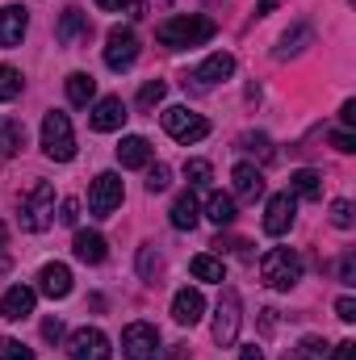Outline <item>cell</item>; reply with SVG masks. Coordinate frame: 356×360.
Here are the masks:
<instances>
[{
    "label": "cell",
    "mask_w": 356,
    "mask_h": 360,
    "mask_svg": "<svg viewBox=\"0 0 356 360\" xmlns=\"http://www.w3.org/2000/svg\"><path fill=\"white\" fill-rule=\"evenodd\" d=\"M134 59H139V34L130 25H113L105 38V63L113 72H126V68H134Z\"/></svg>",
    "instance_id": "5b68a950"
},
{
    "label": "cell",
    "mask_w": 356,
    "mask_h": 360,
    "mask_svg": "<svg viewBox=\"0 0 356 360\" xmlns=\"http://www.w3.org/2000/svg\"><path fill=\"white\" fill-rule=\"evenodd\" d=\"M55 34H59V42H63V46H84V42L92 38L89 13H84V8H63V17H59Z\"/></svg>",
    "instance_id": "8fae6325"
},
{
    "label": "cell",
    "mask_w": 356,
    "mask_h": 360,
    "mask_svg": "<svg viewBox=\"0 0 356 360\" xmlns=\"http://www.w3.org/2000/svg\"><path fill=\"white\" fill-rule=\"evenodd\" d=\"M122 352L126 360H160V331L151 323H130L122 331Z\"/></svg>",
    "instance_id": "52a82bcc"
},
{
    "label": "cell",
    "mask_w": 356,
    "mask_h": 360,
    "mask_svg": "<svg viewBox=\"0 0 356 360\" xmlns=\"http://www.w3.org/2000/svg\"><path fill=\"white\" fill-rule=\"evenodd\" d=\"M184 176H189V184H197V188H210L214 168H210L205 160H189V164H184Z\"/></svg>",
    "instance_id": "f1b7e54d"
},
{
    "label": "cell",
    "mask_w": 356,
    "mask_h": 360,
    "mask_svg": "<svg viewBox=\"0 0 356 360\" xmlns=\"http://www.w3.org/2000/svg\"><path fill=\"white\" fill-rule=\"evenodd\" d=\"M38 285H42L46 297H68L72 293V269L68 264H46L38 272Z\"/></svg>",
    "instance_id": "ffe728a7"
},
{
    "label": "cell",
    "mask_w": 356,
    "mask_h": 360,
    "mask_svg": "<svg viewBox=\"0 0 356 360\" xmlns=\"http://www.w3.org/2000/svg\"><path fill=\"white\" fill-rule=\"evenodd\" d=\"M205 218H210L214 226H231V222H235V197H227V193H210Z\"/></svg>",
    "instance_id": "cb8c5ba5"
},
{
    "label": "cell",
    "mask_w": 356,
    "mask_h": 360,
    "mask_svg": "<svg viewBox=\"0 0 356 360\" xmlns=\"http://www.w3.org/2000/svg\"><path fill=\"white\" fill-rule=\"evenodd\" d=\"M164 92H168L164 80H147V84L139 89V109H155V105L164 101Z\"/></svg>",
    "instance_id": "f546056e"
},
{
    "label": "cell",
    "mask_w": 356,
    "mask_h": 360,
    "mask_svg": "<svg viewBox=\"0 0 356 360\" xmlns=\"http://www.w3.org/2000/svg\"><path fill=\"white\" fill-rule=\"evenodd\" d=\"M25 25H30L25 8H21V4H4V8H0V46H4V51L17 46V42L25 38Z\"/></svg>",
    "instance_id": "9a60e30c"
},
{
    "label": "cell",
    "mask_w": 356,
    "mask_h": 360,
    "mask_svg": "<svg viewBox=\"0 0 356 360\" xmlns=\"http://www.w3.org/2000/svg\"><path fill=\"white\" fill-rule=\"evenodd\" d=\"M201 310H205V297L197 289H180L177 297H172V319H177L180 327H193L201 319Z\"/></svg>",
    "instance_id": "ac0fdd59"
},
{
    "label": "cell",
    "mask_w": 356,
    "mask_h": 360,
    "mask_svg": "<svg viewBox=\"0 0 356 360\" xmlns=\"http://www.w3.org/2000/svg\"><path fill=\"white\" fill-rule=\"evenodd\" d=\"M30 314H34V289H30V285H13V289L0 297V319L21 323V319H30Z\"/></svg>",
    "instance_id": "4fadbf2b"
},
{
    "label": "cell",
    "mask_w": 356,
    "mask_h": 360,
    "mask_svg": "<svg viewBox=\"0 0 356 360\" xmlns=\"http://www.w3.org/2000/svg\"><path fill=\"white\" fill-rule=\"evenodd\" d=\"M76 218H80V201H76V197H68V201L59 205V222H68V226H76Z\"/></svg>",
    "instance_id": "74e56055"
},
{
    "label": "cell",
    "mask_w": 356,
    "mask_h": 360,
    "mask_svg": "<svg viewBox=\"0 0 356 360\" xmlns=\"http://www.w3.org/2000/svg\"><path fill=\"white\" fill-rule=\"evenodd\" d=\"M59 335H63V323H59V319H46V323H42V340L59 344Z\"/></svg>",
    "instance_id": "60d3db41"
},
{
    "label": "cell",
    "mask_w": 356,
    "mask_h": 360,
    "mask_svg": "<svg viewBox=\"0 0 356 360\" xmlns=\"http://www.w3.org/2000/svg\"><path fill=\"white\" fill-rule=\"evenodd\" d=\"M155 269H160L155 252H151V248H143V256H139V272H143V281H151V276H155Z\"/></svg>",
    "instance_id": "8d00e7d4"
},
{
    "label": "cell",
    "mask_w": 356,
    "mask_h": 360,
    "mask_svg": "<svg viewBox=\"0 0 356 360\" xmlns=\"http://www.w3.org/2000/svg\"><path fill=\"white\" fill-rule=\"evenodd\" d=\"M310 38H314V30H310V25H293V30H289V34L281 38L276 55H281V59H289V55H298V51H302V46L310 42Z\"/></svg>",
    "instance_id": "83f0119b"
},
{
    "label": "cell",
    "mask_w": 356,
    "mask_h": 360,
    "mask_svg": "<svg viewBox=\"0 0 356 360\" xmlns=\"http://www.w3.org/2000/svg\"><path fill=\"white\" fill-rule=\"evenodd\" d=\"M92 96H96V80H92L89 72H72V76H68V101L84 109Z\"/></svg>",
    "instance_id": "d4e9b609"
},
{
    "label": "cell",
    "mask_w": 356,
    "mask_h": 360,
    "mask_svg": "<svg viewBox=\"0 0 356 360\" xmlns=\"http://www.w3.org/2000/svg\"><path fill=\"white\" fill-rule=\"evenodd\" d=\"M272 8H276V0H260V4H256V13H260V17H265V13H272Z\"/></svg>",
    "instance_id": "bcb514c9"
},
{
    "label": "cell",
    "mask_w": 356,
    "mask_h": 360,
    "mask_svg": "<svg viewBox=\"0 0 356 360\" xmlns=\"http://www.w3.org/2000/svg\"><path fill=\"white\" fill-rule=\"evenodd\" d=\"M168 176H172V172H168L164 164H155V168L147 172V193H164V188H168Z\"/></svg>",
    "instance_id": "e575fe53"
},
{
    "label": "cell",
    "mask_w": 356,
    "mask_h": 360,
    "mask_svg": "<svg viewBox=\"0 0 356 360\" xmlns=\"http://www.w3.org/2000/svg\"><path fill=\"white\" fill-rule=\"evenodd\" d=\"M231 180H235V197H243V201H256L265 193V172L256 164H235Z\"/></svg>",
    "instance_id": "e0dca14e"
},
{
    "label": "cell",
    "mask_w": 356,
    "mask_h": 360,
    "mask_svg": "<svg viewBox=\"0 0 356 360\" xmlns=\"http://www.w3.org/2000/svg\"><path fill=\"white\" fill-rule=\"evenodd\" d=\"M189 272H193L197 281H218V285L227 281V264H222L218 256H193V260H189Z\"/></svg>",
    "instance_id": "484cf974"
},
{
    "label": "cell",
    "mask_w": 356,
    "mask_h": 360,
    "mask_svg": "<svg viewBox=\"0 0 356 360\" xmlns=\"http://www.w3.org/2000/svg\"><path fill=\"white\" fill-rule=\"evenodd\" d=\"M331 360H356V344H352V340L336 344V356H331Z\"/></svg>",
    "instance_id": "7bdbcfd3"
},
{
    "label": "cell",
    "mask_w": 356,
    "mask_h": 360,
    "mask_svg": "<svg viewBox=\"0 0 356 360\" xmlns=\"http://www.w3.org/2000/svg\"><path fill=\"white\" fill-rule=\"evenodd\" d=\"M72 252H76V260H84V264H105V239H101L96 231H76Z\"/></svg>",
    "instance_id": "44dd1931"
},
{
    "label": "cell",
    "mask_w": 356,
    "mask_h": 360,
    "mask_svg": "<svg viewBox=\"0 0 356 360\" xmlns=\"http://www.w3.org/2000/svg\"><path fill=\"white\" fill-rule=\"evenodd\" d=\"M356 218H352V201H331V226H340V231H348Z\"/></svg>",
    "instance_id": "d6a6232c"
},
{
    "label": "cell",
    "mask_w": 356,
    "mask_h": 360,
    "mask_svg": "<svg viewBox=\"0 0 356 360\" xmlns=\"http://www.w3.org/2000/svg\"><path fill=\"white\" fill-rule=\"evenodd\" d=\"M239 147H243V151H252V155H260V164L272 160V143H268V134H243V139H239Z\"/></svg>",
    "instance_id": "4dcf8cb0"
},
{
    "label": "cell",
    "mask_w": 356,
    "mask_h": 360,
    "mask_svg": "<svg viewBox=\"0 0 356 360\" xmlns=\"http://www.w3.org/2000/svg\"><path fill=\"white\" fill-rule=\"evenodd\" d=\"M235 72V59L227 55V51H218V55H210L197 72H193V84H201V89H210V84H218V80H227Z\"/></svg>",
    "instance_id": "2e32d148"
},
{
    "label": "cell",
    "mask_w": 356,
    "mask_h": 360,
    "mask_svg": "<svg viewBox=\"0 0 356 360\" xmlns=\"http://www.w3.org/2000/svg\"><path fill=\"white\" fill-rule=\"evenodd\" d=\"M4 239H8V231H4V222H0V248H4Z\"/></svg>",
    "instance_id": "7dc6e473"
},
{
    "label": "cell",
    "mask_w": 356,
    "mask_h": 360,
    "mask_svg": "<svg viewBox=\"0 0 356 360\" xmlns=\"http://www.w3.org/2000/svg\"><path fill=\"white\" fill-rule=\"evenodd\" d=\"M0 360H34V352L17 340H0Z\"/></svg>",
    "instance_id": "836d02e7"
},
{
    "label": "cell",
    "mask_w": 356,
    "mask_h": 360,
    "mask_svg": "<svg viewBox=\"0 0 356 360\" xmlns=\"http://www.w3.org/2000/svg\"><path fill=\"white\" fill-rule=\"evenodd\" d=\"M155 38L168 46V51H184V46H201V42H210L214 38V21L210 17H168L160 30H155Z\"/></svg>",
    "instance_id": "6da1fadb"
},
{
    "label": "cell",
    "mask_w": 356,
    "mask_h": 360,
    "mask_svg": "<svg viewBox=\"0 0 356 360\" xmlns=\"http://www.w3.org/2000/svg\"><path fill=\"white\" fill-rule=\"evenodd\" d=\"M21 147H25V126L13 122V117H0V155L8 160V155H17Z\"/></svg>",
    "instance_id": "603a6c76"
},
{
    "label": "cell",
    "mask_w": 356,
    "mask_h": 360,
    "mask_svg": "<svg viewBox=\"0 0 356 360\" xmlns=\"http://www.w3.org/2000/svg\"><path fill=\"white\" fill-rule=\"evenodd\" d=\"M293 214H298V201H293V193H276V197H268L265 235H285V231L293 226Z\"/></svg>",
    "instance_id": "7c38bea8"
},
{
    "label": "cell",
    "mask_w": 356,
    "mask_h": 360,
    "mask_svg": "<svg viewBox=\"0 0 356 360\" xmlns=\"http://www.w3.org/2000/svg\"><path fill=\"white\" fill-rule=\"evenodd\" d=\"M172 226L177 231H193L197 226V201H193V193H180L177 201H172Z\"/></svg>",
    "instance_id": "4316f807"
},
{
    "label": "cell",
    "mask_w": 356,
    "mask_h": 360,
    "mask_svg": "<svg viewBox=\"0 0 356 360\" xmlns=\"http://www.w3.org/2000/svg\"><path fill=\"white\" fill-rule=\"evenodd\" d=\"M239 360H265V352H260V348H256V344H248V348H243V352H239Z\"/></svg>",
    "instance_id": "ee69618b"
},
{
    "label": "cell",
    "mask_w": 356,
    "mask_h": 360,
    "mask_svg": "<svg viewBox=\"0 0 356 360\" xmlns=\"http://www.w3.org/2000/svg\"><path fill=\"white\" fill-rule=\"evenodd\" d=\"M331 147H336V151H344V155H348V151H356L352 130H331Z\"/></svg>",
    "instance_id": "d590c367"
},
{
    "label": "cell",
    "mask_w": 356,
    "mask_h": 360,
    "mask_svg": "<svg viewBox=\"0 0 356 360\" xmlns=\"http://www.w3.org/2000/svg\"><path fill=\"white\" fill-rule=\"evenodd\" d=\"M55 222V188L46 180H34L30 193L21 197V226L25 231H46Z\"/></svg>",
    "instance_id": "3957f363"
},
{
    "label": "cell",
    "mask_w": 356,
    "mask_h": 360,
    "mask_svg": "<svg viewBox=\"0 0 356 360\" xmlns=\"http://www.w3.org/2000/svg\"><path fill=\"white\" fill-rule=\"evenodd\" d=\"M340 122H344V130L356 126V101H344V105H340Z\"/></svg>",
    "instance_id": "b9f144b4"
},
{
    "label": "cell",
    "mask_w": 356,
    "mask_h": 360,
    "mask_svg": "<svg viewBox=\"0 0 356 360\" xmlns=\"http://www.w3.org/2000/svg\"><path fill=\"white\" fill-rule=\"evenodd\" d=\"M289 193H298V197H306V201H319V197H323V176H319L314 168H302V172L289 176Z\"/></svg>",
    "instance_id": "7402d4cb"
},
{
    "label": "cell",
    "mask_w": 356,
    "mask_h": 360,
    "mask_svg": "<svg viewBox=\"0 0 356 360\" xmlns=\"http://www.w3.org/2000/svg\"><path fill=\"white\" fill-rule=\"evenodd\" d=\"M260 276H265L268 289H293L302 281V260L293 248H272L265 260H260Z\"/></svg>",
    "instance_id": "277c9868"
},
{
    "label": "cell",
    "mask_w": 356,
    "mask_h": 360,
    "mask_svg": "<svg viewBox=\"0 0 356 360\" xmlns=\"http://www.w3.org/2000/svg\"><path fill=\"white\" fill-rule=\"evenodd\" d=\"M96 8H105V13H113V8H122V0H96Z\"/></svg>",
    "instance_id": "f6af8a7d"
},
{
    "label": "cell",
    "mask_w": 356,
    "mask_h": 360,
    "mask_svg": "<svg viewBox=\"0 0 356 360\" xmlns=\"http://www.w3.org/2000/svg\"><path fill=\"white\" fill-rule=\"evenodd\" d=\"M239 293L235 289H222V297H218V314H214V344L218 348H231L235 344V335H239Z\"/></svg>",
    "instance_id": "9c48e42d"
},
{
    "label": "cell",
    "mask_w": 356,
    "mask_h": 360,
    "mask_svg": "<svg viewBox=\"0 0 356 360\" xmlns=\"http://www.w3.org/2000/svg\"><path fill=\"white\" fill-rule=\"evenodd\" d=\"M21 96V72L17 68H0V101Z\"/></svg>",
    "instance_id": "1f68e13d"
},
{
    "label": "cell",
    "mask_w": 356,
    "mask_h": 360,
    "mask_svg": "<svg viewBox=\"0 0 356 360\" xmlns=\"http://www.w3.org/2000/svg\"><path fill=\"white\" fill-rule=\"evenodd\" d=\"M117 164H122V168H147V164H151V143H147L143 134L122 139V147H117Z\"/></svg>",
    "instance_id": "d6986e66"
},
{
    "label": "cell",
    "mask_w": 356,
    "mask_h": 360,
    "mask_svg": "<svg viewBox=\"0 0 356 360\" xmlns=\"http://www.w3.org/2000/svg\"><path fill=\"white\" fill-rule=\"evenodd\" d=\"M340 281H344V285H356V256L352 252L340 260Z\"/></svg>",
    "instance_id": "f35d334b"
},
{
    "label": "cell",
    "mask_w": 356,
    "mask_h": 360,
    "mask_svg": "<svg viewBox=\"0 0 356 360\" xmlns=\"http://www.w3.org/2000/svg\"><path fill=\"white\" fill-rule=\"evenodd\" d=\"M68 352H72V360H109L113 356L105 331H96V327H80V331L68 340Z\"/></svg>",
    "instance_id": "30bf717a"
},
{
    "label": "cell",
    "mask_w": 356,
    "mask_h": 360,
    "mask_svg": "<svg viewBox=\"0 0 356 360\" xmlns=\"http://www.w3.org/2000/svg\"><path fill=\"white\" fill-rule=\"evenodd\" d=\"M164 130H168L177 143H197V139L210 134V122H205L201 113L184 109V105H172V109H164Z\"/></svg>",
    "instance_id": "8992f818"
},
{
    "label": "cell",
    "mask_w": 356,
    "mask_h": 360,
    "mask_svg": "<svg viewBox=\"0 0 356 360\" xmlns=\"http://www.w3.org/2000/svg\"><path fill=\"white\" fill-rule=\"evenodd\" d=\"M122 197H126L122 176H117V172H101V176L92 180V188H89V210L96 214V218H109V214L122 205Z\"/></svg>",
    "instance_id": "ba28073f"
},
{
    "label": "cell",
    "mask_w": 356,
    "mask_h": 360,
    "mask_svg": "<svg viewBox=\"0 0 356 360\" xmlns=\"http://www.w3.org/2000/svg\"><path fill=\"white\" fill-rule=\"evenodd\" d=\"M122 122H126V105H122V96H105V101H96V109H92V130H96V134L122 130Z\"/></svg>",
    "instance_id": "5bb4252c"
},
{
    "label": "cell",
    "mask_w": 356,
    "mask_h": 360,
    "mask_svg": "<svg viewBox=\"0 0 356 360\" xmlns=\"http://www.w3.org/2000/svg\"><path fill=\"white\" fill-rule=\"evenodd\" d=\"M42 151L55 160V164H68L76 160V134H72V117L68 113H46L42 117Z\"/></svg>",
    "instance_id": "7a4b0ae2"
},
{
    "label": "cell",
    "mask_w": 356,
    "mask_h": 360,
    "mask_svg": "<svg viewBox=\"0 0 356 360\" xmlns=\"http://www.w3.org/2000/svg\"><path fill=\"white\" fill-rule=\"evenodd\" d=\"M336 314H340V323H356V302L352 297H340L336 302Z\"/></svg>",
    "instance_id": "ab89813d"
}]
</instances>
